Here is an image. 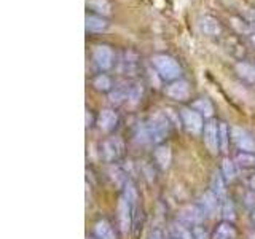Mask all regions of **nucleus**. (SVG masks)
Segmentation results:
<instances>
[{
  "mask_svg": "<svg viewBox=\"0 0 255 239\" xmlns=\"http://www.w3.org/2000/svg\"><path fill=\"white\" fill-rule=\"evenodd\" d=\"M151 66L155 67L156 74L161 77L164 82H175L180 80L182 75V67L179 66V62L175 61L172 56L167 54H155L151 58Z\"/></svg>",
  "mask_w": 255,
  "mask_h": 239,
  "instance_id": "f257e3e1",
  "label": "nucleus"
},
{
  "mask_svg": "<svg viewBox=\"0 0 255 239\" xmlns=\"http://www.w3.org/2000/svg\"><path fill=\"white\" fill-rule=\"evenodd\" d=\"M143 127H145L148 142L158 143L169 134V121H167L166 115L163 114H155L145 124H143Z\"/></svg>",
  "mask_w": 255,
  "mask_h": 239,
  "instance_id": "f03ea898",
  "label": "nucleus"
},
{
  "mask_svg": "<svg viewBox=\"0 0 255 239\" xmlns=\"http://www.w3.org/2000/svg\"><path fill=\"white\" fill-rule=\"evenodd\" d=\"M206 215L207 214L204 212V209L199 204H188L180 211L179 220H180V223H183V225L195 228L198 225H201Z\"/></svg>",
  "mask_w": 255,
  "mask_h": 239,
  "instance_id": "7ed1b4c3",
  "label": "nucleus"
},
{
  "mask_svg": "<svg viewBox=\"0 0 255 239\" xmlns=\"http://www.w3.org/2000/svg\"><path fill=\"white\" fill-rule=\"evenodd\" d=\"M182 123L191 134H199L204 131V117L199 115L193 109H182L180 110Z\"/></svg>",
  "mask_w": 255,
  "mask_h": 239,
  "instance_id": "20e7f679",
  "label": "nucleus"
},
{
  "mask_svg": "<svg viewBox=\"0 0 255 239\" xmlns=\"http://www.w3.org/2000/svg\"><path fill=\"white\" fill-rule=\"evenodd\" d=\"M101 153L102 158L109 163H114L122 156L123 153V142L120 137H110L107 140H104L102 147H101Z\"/></svg>",
  "mask_w": 255,
  "mask_h": 239,
  "instance_id": "39448f33",
  "label": "nucleus"
},
{
  "mask_svg": "<svg viewBox=\"0 0 255 239\" xmlns=\"http://www.w3.org/2000/svg\"><path fill=\"white\" fill-rule=\"evenodd\" d=\"M93 61L101 70H109L114 66V51L107 45H98L93 50Z\"/></svg>",
  "mask_w": 255,
  "mask_h": 239,
  "instance_id": "423d86ee",
  "label": "nucleus"
},
{
  "mask_svg": "<svg viewBox=\"0 0 255 239\" xmlns=\"http://www.w3.org/2000/svg\"><path fill=\"white\" fill-rule=\"evenodd\" d=\"M134 212V207L129 204V201L122 196L120 198V203H118V220H120V227H122L123 233H128L131 230L132 225V214Z\"/></svg>",
  "mask_w": 255,
  "mask_h": 239,
  "instance_id": "0eeeda50",
  "label": "nucleus"
},
{
  "mask_svg": "<svg viewBox=\"0 0 255 239\" xmlns=\"http://www.w3.org/2000/svg\"><path fill=\"white\" fill-rule=\"evenodd\" d=\"M203 135H204V143L206 147L209 148L212 153H217L220 150V142H219V124L215 121H207L204 124V131H203Z\"/></svg>",
  "mask_w": 255,
  "mask_h": 239,
  "instance_id": "6e6552de",
  "label": "nucleus"
},
{
  "mask_svg": "<svg viewBox=\"0 0 255 239\" xmlns=\"http://www.w3.org/2000/svg\"><path fill=\"white\" fill-rule=\"evenodd\" d=\"M231 137H233L235 143L241 151H251V153L255 151V140L252 139V135L246 129H241V127H233V129H231Z\"/></svg>",
  "mask_w": 255,
  "mask_h": 239,
  "instance_id": "1a4fd4ad",
  "label": "nucleus"
},
{
  "mask_svg": "<svg viewBox=\"0 0 255 239\" xmlns=\"http://www.w3.org/2000/svg\"><path fill=\"white\" fill-rule=\"evenodd\" d=\"M198 29L203 35H207V37H217L222 32V26L219 19H215L214 16H209V14H204L198 19Z\"/></svg>",
  "mask_w": 255,
  "mask_h": 239,
  "instance_id": "9d476101",
  "label": "nucleus"
},
{
  "mask_svg": "<svg viewBox=\"0 0 255 239\" xmlns=\"http://www.w3.org/2000/svg\"><path fill=\"white\" fill-rule=\"evenodd\" d=\"M166 94L174 101H185L190 96V86L185 80H175L167 86Z\"/></svg>",
  "mask_w": 255,
  "mask_h": 239,
  "instance_id": "9b49d317",
  "label": "nucleus"
},
{
  "mask_svg": "<svg viewBox=\"0 0 255 239\" xmlns=\"http://www.w3.org/2000/svg\"><path fill=\"white\" fill-rule=\"evenodd\" d=\"M98 124L104 132H110L114 131L117 124H118V115L117 112L110 110V109H104L99 117H98Z\"/></svg>",
  "mask_w": 255,
  "mask_h": 239,
  "instance_id": "f8f14e48",
  "label": "nucleus"
},
{
  "mask_svg": "<svg viewBox=\"0 0 255 239\" xmlns=\"http://www.w3.org/2000/svg\"><path fill=\"white\" fill-rule=\"evenodd\" d=\"M220 203L222 201L219 199V196L215 195L212 190L206 191L204 195H201V199H199V206L203 207L207 215H214L215 212H217V209L220 207Z\"/></svg>",
  "mask_w": 255,
  "mask_h": 239,
  "instance_id": "ddd939ff",
  "label": "nucleus"
},
{
  "mask_svg": "<svg viewBox=\"0 0 255 239\" xmlns=\"http://www.w3.org/2000/svg\"><path fill=\"white\" fill-rule=\"evenodd\" d=\"M85 27L86 32H102L109 27V21L101 14H86L85 18Z\"/></svg>",
  "mask_w": 255,
  "mask_h": 239,
  "instance_id": "4468645a",
  "label": "nucleus"
},
{
  "mask_svg": "<svg viewBox=\"0 0 255 239\" xmlns=\"http://www.w3.org/2000/svg\"><path fill=\"white\" fill-rule=\"evenodd\" d=\"M129 88H131V83H120L118 86H115V90H112L109 96L110 102L118 106V104L128 101L129 99Z\"/></svg>",
  "mask_w": 255,
  "mask_h": 239,
  "instance_id": "2eb2a0df",
  "label": "nucleus"
},
{
  "mask_svg": "<svg viewBox=\"0 0 255 239\" xmlns=\"http://www.w3.org/2000/svg\"><path fill=\"white\" fill-rule=\"evenodd\" d=\"M225 177H223L222 172H215L214 177L211 180V190L214 191L215 195L219 196L220 201H223V199H227V188H225Z\"/></svg>",
  "mask_w": 255,
  "mask_h": 239,
  "instance_id": "dca6fc26",
  "label": "nucleus"
},
{
  "mask_svg": "<svg viewBox=\"0 0 255 239\" xmlns=\"http://www.w3.org/2000/svg\"><path fill=\"white\" fill-rule=\"evenodd\" d=\"M86 6L93 10L96 14L104 16V18L112 13V5L109 0H86Z\"/></svg>",
  "mask_w": 255,
  "mask_h": 239,
  "instance_id": "f3484780",
  "label": "nucleus"
},
{
  "mask_svg": "<svg viewBox=\"0 0 255 239\" xmlns=\"http://www.w3.org/2000/svg\"><path fill=\"white\" fill-rule=\"evenodd\" d=\"M94 233L98 239H117L114 228L110 227V223L107 220H99L94 225Z\"/></svg>",
  "mask_w": 255,
  "mask_h": 239,
  "instance_id": "a211bd4d",
  "label": "nucleus"
},
{
  "mask_svg": "<svg viewBox=\"0 0 255 239\" xmlns=\"http://www.w3.org/2000/svg\"><path fill=\"white\" fill-rule=\"evenodd\" d=\"M236 236L235 227L231 225V222H223L217 227V230L214 231V235L211 239H233Z\"/></svg>",
  "mask_w": 255,
  "mask_h": 239,
  "instance_id": "6ab92c4d",
  "label": "nucleus"
},
{
  "mask_svg": "<svg viewBox=\"0 0 255 239\" xmlns=\"http://www.w3.org/2000/svg\"><path fill=\"white\" fill-rule=\"evenodd\" d=\"M236 72L238 75L241 77L243 80L249 83H255V66L249 62H238L236 64Z\"/></svg>",
  "mask_w": 255,
  "mask_h": 239,
  "instance_id": "aec40b11",
  "label": "nucleus"
},
{
  "mask_svg": "<svg viewBox=\"0 0 255 239\" xmlns=\"http://www.w3.org/2000/svg\"><path fill=\"white\" fill-rule=\"evenodd\" d=\"M155 159H156V163L159 164V167H163V169H166V167H169L171 159H172L171 148L167 147V145H159V147L155 150Z\"/></svg>",
  "mask_w": 255,
  "mask_h": 239,
  "instance_id": "412c9836",
  "label": "nucleus"
},
{
  "mask_svg": "<svg viewBox=\"0 0 255 239\" xmlns=\"http://www.w3.org/2000/svg\"><path fill=\"white\" fill-rule=\"evenodd\" d=\"M191 109L196 110L198 114L203 115L204 118H211L214 115V107H212L211 101L209 99H204V98L195 101L193 104H191Z\"/></svg>",
  "mask_w": 255,
  "mask_h": 239,
  "instance_id": "4be33fe9",
  "label": "nucleus"
},
{
  "mask_svg": "<svg viewBox=\"0 0 255 239\" xmlns=\"http://www.w3.org/2000/svg\"><path fill=\"white\" fill-rule=\"evenodd\" d=\"M171 235L172 239H193L191 230H188V227L183 225V223H174L171 227Z\"/></svg>",
  "mask_w": 255,
  "mask_h": 239,
  "instance_id": "5701e85b",
  "label": "nucleus"
},
{
  "mask_svg": "<svg viewBox=\"0 0 255 239\" xmlns=\"http://www.w3.org/2000/svg\"><path fill=\"white\" fill-rule=\"evenodd\" d=\"M236 163L243 169H251V167H255V155L251 151H239L236 155Z\"/></svg>",
  "mask_w": 255,
  "mask_h": 239,
  "instance_id": "b1692460",
  "label": "nucleus"
},
{
  "mask_svg": "<svg viewBox=\"0 0 255 239\" xmlns=\"http://www.w3.org/2000/svg\"><path fill=\"white\" fill-rule=\"evenodd\" d=\"M93 86L98 91H102V93L112 91V80L106 74H99L98 77L93 80Z\"/></svg>",
  "mask_w": 255,
  "mask_h": 239,
  "instance_id": "393cba45",
  "label": "nucleus"
},
{
  "mask_svg": "<svg viewBox=\"0 0 255 239\" xmlns=\"http://www.w3.org/2000/svg\"><path fill=\"white\" fill-rule=\"evenodd\" d=\"M223 174V177H225L227 182H233L235 177H236V167H235V163L231 161V159H223V163H222V171Z\"/></svg>",
  "mask_w": 255,
  "mask_h": 239,
  "instance_id": "a878e982",
  "label": "nucleus"
},
{
  "mask_svg": "<svg viewBox=\"0 0 255 239\" xmlns=\"http://www.w3.org/2000/svg\"><path fill=\"white\" fill-rule=\"evenodd\" d=\"M122 66H123V70L125 72H134L135 66H137V56H135L132 51H126L123 54Z\"/></svg>",
  "mask_w": 255,
  "mask_h": 239,
  "instance_id": "bb28decb",
  "label": "nucleus"
},
{
  "mask_svg": "<svg viewBox=\"0 0 255 239\" xmlns=\"http://www.w3.org/2000/svg\"><path fill=\"white\" fill-rule=\"evenodd\" d=\"M219 142H220V150L228 151L230 132H228V126L225 123H219Z\"/></svg>",
  "mask_w": 255,
  "mask_h": 239,
  "instance_id": "cd10ccee",
  "label": "nucleus"
},
{
  "mask_svg": "<svg viewBox=\"0 0 255 239\" xmlns=\"http://www.w3.org/2000/svg\"><path fill=\"white\" fill-rule=\"evenodd\" d=\"M222 215L225 222H233L235 220V206L231 203V199H223L222 201Z\"/></svg>",
  "mask_w": 255,
  "mask_h": 239,
  "instance_id": "c85d7f7f",
  "label": "nucleus"
},
{
  "mask_svg": "<svg viewBox=\"0 0 255 239\" xmlns=\"http://www.w3.org/2000/svg\"><path fill=\"white\" fill-rule=\"evenodd\" d=\"M142 98V85L140 83H131L129 88V101L131 104H137Z\"/></svg>",
  "mask_w": 255,
  "mask_h": 239,
  "instance_id": "c756f323",
  "label": "nucleus"
},
{
  "mask_svg": "<svg viewBox=\"0 0 255 239\" xmlns=\"http://www.w3.org/2000/svg\"><path fill=\"white\" fill-rule=\"evenodd\" d=\"M231 26H233L235 29H238L239 32H244V34H247V32L251 30V26L247 24V21H241V19H236V18H231Z\"/></svg>",
  "mask_w": 255,
  "mask_h": 239,
  "instance_id": "7c9ffc66",
  "label": "nucleus"
},
{
  "mask_svg": "<svg viewBox=\"0 0 255 239\" xmlns=\"http://www.w3.org/2000/svg\"><path fill=\"white\" fill-rule=\"evenodd\" d=\"M191 233H193V239H211L209 235H207V231L204 227L198 225L195 228H191Z\"/></svg>",
  "mask_w": 255,
  "mask_h": 239,
  "instance_id": "2f4dec72",
  "label": "nucleus"
},
{
  "mask_svg": "<svg viewBox=\"0 0 255 239\" xmlns=\"http://www.w3.org/2000/svg\"><path fill=\"white\" fill-rule=\"evenodd\" d=\"M244 16H246V21L247 24H249L251 27L255 29V8H246L244 10Z\"/></svg>",
  "mask_w": 255,
  "mask_h": 239,
  "instance_id": "473e14b6",
  "label": "nucleus"
},
{
  "mask_svg": "<svg viewBox=\"0 0 255 239\" xmlns=\"http://www.w3.org/2000/svg\"><path fill=\"white\" fill-rule=\"evenodd\" d=\"M148 239H164V235H163V231L161 230H153L150 233V236H148Z\"/></svg>",
  "mask_w": 255,
  "mask_h": 239,
  "instance_id": "72a5a7b5",
  "label": "nucleus"
},
{
  "mask_svg": "<svg viewBox=\"0 0 255 239\" xmlns=\"http://www.w3.org/2000/svg\"><path fill=\"white\" fill-rule=\"evenodd\" d=\"M86 126H88V127L91 126V115H90V110H86Z\"/></svg>",
  "mask_w": 255,
  "mask_h": 239,
  "instance_id": "f704fd0d",
  "label": "nucleus"
},
{
  "mask_svg": "<svg viewBox=\"0 0 255 239\" xmlns=\"http://www.w3.org/2000/svg\"><path fill=\"white\" fill-rule=\"evenodd\" d=\"M251 188L255 191V175H254V177H252V180H251Z\"/></svg>",
  "mask_w": 255,
  "mask_h": 239,
  "instance_id": "c9c22d12",
  "label": "nucleus"
},
{
  "mask_svg": "<svg viewBox=\"0 0 255 239\" xmlns=\"http://www.w3.org/2000/svg\"><path fill=\"white\" fill-rule=\"evenodd\" d=\"M251 42H252V45L255 46V34H252V35H251Z\"/></svg>",
  "mask_w": 255,
  "mask_h": 239,
  "instance_id": "e433bc0d",
  "label": "nucleus"
},
{
  "mask_svg": "<svg viewBox=\"0 0 255 239\" xmlns=\"http://www.w3.org/2000/svg\"><path fill=\"white\" fill-rule=\"evenodd\" d=\"M252 220L255 222V207H254V209H252Z\"/></svg>",
  "mask_w": 255,
  "mask_h": 239,
  "instance_id": "4c0bfd02",
  "label": "nucleus"
},
{
  "mask_svg": "<svg viewBox=\"0 0 255 239\" xmlns=\"http://www.w3.org/2000/svg\"><path fill=\"white\" fill-rule=\"evenodd\" d=\"M249 239H255V233H251L249 235Z\"/></svg>",
  "mask_w": 255,
  "mask_h": 239,
  "instance_id": "58836bf2",
  "label": "nucleus"
},
{
  "mask_svg": "<svg viewBox=\"0 0 255 239\" xmlns=\"http://www.w3.org/2000/svg\"><path fill=\"white\" fill-rule=\"evenodd\" d=\"M252 3H254V8H255V0H252Z\"/></svg>",
  "mask_w": 255,
  "mask_h": 239,
  "instance_id": "ea45409f",
  "label": "nucleus"
}]
</instances>
